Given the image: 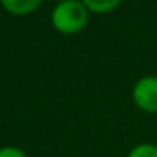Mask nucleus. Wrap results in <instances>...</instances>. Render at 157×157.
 <instances>
[{"instance_id":"7","label":"nucleus","mask_w":157,"mask_h":157,"mask_svg":"<svg viewBox=\"0 0 157 157\" xmlns=\"http://www.w3.org/2000/svg\"><path fill=\"white\" fill-rule=\"evenodd\" d=\"M56 4H59V2H66V0H54Z\"/></svg>"},{"instance_id":"6","label":"nucleus","mask_w":157,"mask_h":157,"mask_svg":"<svg viewBox=\"0 0 157 157\" xmlns=\"http://www.w3.org/2000/svg\"><path fill=\"white\" fill-rule=\"evenodd\" d=\"M0 157H27V154L15 145H4L0 147Z\"/></svg>"},{"instance_id":"2","label":"nucleus","mask_w":157,"mask_h":157,"mask_svg":"<svg viewBox=\"0 0 157 157\" xmlns=\"http://www.w3.org/2000/svg\"><path fill=\"white\" fill-rule=\"evenodd\" d=\"M132 101L140 112L157 115V75H144L133 83Z\"/></svg>"},{"instance_id":"1","label":"nucleus","mask_w":157,"mask_h":157,"mask_svg":"<svg viewBox=\"0 0 157 157\" xmlns=\"http://www.w3.org/2000/svg\"><path fill=\"white\" fill-rule=\"evenodd\" d=\"M90 15L91 14L81 0H66L52 7L51 25L61 36H76L86 29Z\"/></svg>"},{"instance_id":"5","label":"nucleus","mask_w":157,"mask_h":157,"mask_svg":"<svg viewBox=\"0 0 157 157\" xmlns=\"http://www.w3.org/2000/svg\"><path fill=\"white\" fill-rule=\"evenodd\" d=\"M127 157H157V144H154V142L135 144L128 150Z\"/></svg>"},{"instance_id":"3","label":"nucleus","mask_w":157,"mask_h":157,"mask_svg":"<svg viewBox=\"0 0 157 157\" xmlns=\"http://www.w3.org/2000/svg\"><path fill=\"white\" fill-rule=\"evenodd\" d=\"M42 4H44V0H0L2 9L7 14L15 15V17L34 14Z\"/></svg>"},{"instance_id":"4","label":"nucleus","mask_w":157,"mask_h":157,"mask_svg":"<svg viewBox=\"0 0 157 157\" xmlns=\"http://www.w3.org/2000/svg\"><path fill=\"white\" fill-rule=\"evenodd\" d=\"M91 15H108L115 12L123 0H81Z\"/></svg>"}]
</instances>
